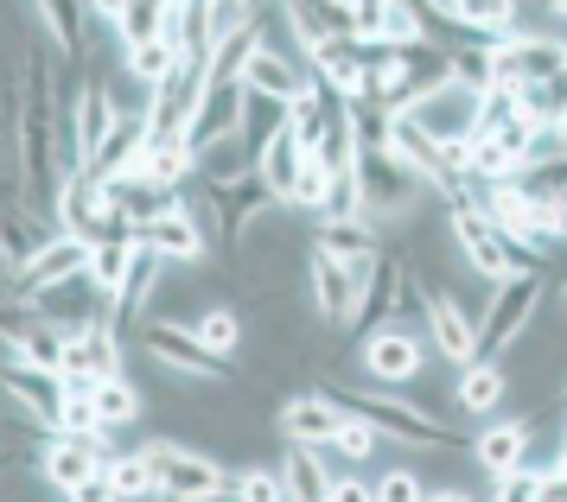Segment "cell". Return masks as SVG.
Segmentation results:
<instances>
[{"label":"cell","mask_w":567,"mask_h":502,"mask_svg":"<svg viewBox=\"0 0 567 502\" xmlns=\"http://www.w3.org/2000/svg\"><path fill=\"white\" fill-rule=\"evenodd\" d=\"M446 236H453V249H460V261L472 268L478 280H511V274H548V261L529 249H516L504 229L491 223L485 210H478V198H460L446 203Z\"/></svg>","instance_id":"obj_1"},{"label":"cell","mask_w":567,"mask_h":502,"mask_svg":"<svg viewBox=\"0 0 567 502\" xmlns=\"http://www.w3.org/2000/svg\"><path fill=\"white\" fill-rule=\"evenodd\" d=\"M542 305H548V274H511L485 293V318H478V363H504V356L536 331Z\"/></svg>","instance_id":"obj_2"},{"label":"cell","mask_w":567,"mask_h":502,"mask_svg":"<svg viewBox=\"0 0 567 502\" xmlns=\"http://www.w3.org/2000/svg\"><path fill=\"white\" fill-rule=\"evenodd\" d=\"M421 300H427V286H421V274H414V261L402 249H383L377 254V268H370V280H363V293H358L351 344H363V337H377V331L414 318Z\"/></svg>","instance_id":"obj_3"},{"label":"cell","mask_w":567,"mask_h":502,"mask_svg":"<svg viewBox=\"0 0 567 502\" xmlns=\"http://www.w3.org/2000/svg\"><path fill=\"white\" fill-rule=\"evenodd\" d=\"M141 452H147V464H154L159 502H224L230 496V483H236L230 464H217L210 452L185 446V439H159L154 432Z\"/></svg>","instance_id":"obj_4"},{"label":"cell","mask_w":567,"mask_h":502,"mask_svg":"<svg viewBox=\"0 0 567 502\" xmlns=\"http://www.w3.org/2000/svg\"><path fill=\"white\" fill-rule=\"evenodd\" d=\"M134 351L154 363L159 376H179V381H205V388H230L236 381V363H224V356H210L198 337L185 325H173V318H147V325L128 337Z\"/></svg>","instance_id":"obj_5"},{"label":"cell","mask_w":567,"mask_h":502,"mask_svg":"<svg viewBox=\"0 0 567 502\" xmlns=\"http://www.w3.org/2000/svg\"><path fill=\"white\" fill-rule=\"evenodd\" d=\"M427 363H434V344L414 337L409 325H389L358 344V376L377 381V388H409V381L427 376Z\"/></svg>","instance_id":"obj_6"},{"label":"cell","mask_w":567,"mask_h":502,"mask_svg":"<svg viewBox=\"0 0 567 502\" xmlns=\"http://www.w3.org/2000/svg\"><path fill=\"white\" fill-rule=\"evenodd\" d=\"M377 268V261H370ZM370 268H344V261H332V254L312 249L307 261V300H312V318L326 331H344L351 337V318H358V293L363 280H370Z\"/></svg>","instance_id":"obj_7"},{"label":"cell","mask_w":567,"mask_h":502,"mask_svg":"<svg viewBox=\"0 0 567 502\" xmlns=\"http://www.w3.org/2000/svg\"><path fill=\"white\" fill-rule=\"evenodd\" d=\"M122 452H109V432H90V439H71V432H52L45 446H39V483L52 490V496H71L83 478H96L109 471Z\"/></svg>","instance_id":"obj_8"},{"label":"cell","mask_w":567,"mask_h":502,"mask_svg":"<svg viewBox=\"0 0 567 502\" xmlns=\"http://www.w3.org/2000/svg\"><path fill=\"white\" fill-rule=\"evenodd\" d=\"M409 115L427 127V134H434L440 147L465 153L472 140H478V115H485V96H478V90H465V83H446V90H434L427 102H414Z\"/></svg>","instance_id":"obj_9"},{"label":"cell","mask_w":567,"mask_h":502,"mask_svg":"<svg viewBox=\"0 0 567 502\" xmlns=\"http://www.w3.org/2000/svg\"><path fill=\"white\" fill-rule=\"evenodd\" d=\"M64 388H103V381L128 376V344L115 337V325H96L83 337H64Z\"/></svg>","instance_id":"obj_10"},{"label":"cell","mask_w":567,"mask_h":502,"mask_svg":"<svg viewBox=\"0 0 567 502\" xmlns=\"http://www.w3.org/2000/svg\"><path fill=\"white\" fill-rule=\"evenodd\" d=\"M344 407L332 395H319V388H300V395H287L281 414H275V432H281L287 446H312V452H332V439L344 432Z\"/></svg>","instance_id":"obj_11"},{"label":"cell","mask_w":567,"mask_h":502,"mask_svg":"<svg viewBox=\"0 0 567 502\" xmlns=\"http://www.w3.org/2000/svg\"><path fill=\"white\" fill-rule=\"evenodd\" d=\"M421 286H427V280H421ZM421 318H427V344H434L440 363H453V369L478 363V318H472V312H465L453 293H434V286H427Z\"/></svg>","instance_id":"obj_12"},{"label":"cell","mask_w":567,"mask_h":502,"mask_svg":"<svg viewBox=\"0 0 567 502\" xmlns=\"http://www.w3.org/2000/svg\"><path fill=\"white\" fill-rule=\"evenodd\" d=\"M32 312H39V325H52L58 337H83V331L109 325V300L90 286V274L64 280V286H52V293H39V300H32Z\"/></svg>","instance_id":"obj_13"},{"label":"cell","mask_w":567,"mask_h":502,"mask_svg":"<svg viewBox=\"0 0 567 502\" xmlns=\"http://www.w3.org/2000/svg\"><path fill=\"white\" fill-rule=\"evenodd\" d=\"M243 102H249V90H243V83H205L198 115H192V127H185V147H192V159L243 134Z\"/></svg>","instance_id":"obj_14"},{"label":"cell","mask_w":567,"mask_h":502,"mask_svg":"<svg viewBox=\"0 0 567 502\" xmlns=\"http://www.w3.org/2000/svg\"><path fill=\"white\" fill-rule=\"evenodd\" d=\"M58 242V223L52 217H39L27 198H0V261L13 268V274H27L39 254Z\"/></svg>","instance_id":"obj_15"},{"label":"cell","mask_w":567,"mask_h":502,"mask_svg":"<svg viewBox=\"0 0 567 502\" xmlns=\"http://www.w3.org/2000/svg\"><path fill=\"white\" fill-rule=\"evenodd\" d=\"M472 458H478V471H485L491 483L497 478H511V471H523L529 458H536V427L529 420H491L478 439H472Z\"/></svg>","instance_id":"obj_16"},{"label":"cell","mask_w":567,"mask_h":502,"mask_svg":"<svg viewBox=\"0 0 567 502\" xmlns=\"http://www.w3.org/2000/svg\"><path fill=\"white\" fill-rule=\"evenodd\" d=\"M205 83H210L205 64H179V71H173V83H166V90H154V102H147V127H154V134H173V140H185V127H192V115H198Z\"/></svg>","instance_id":"obj_17"},{"label":"cell","mask_w":567,"mask_h":502,"mask_svg":"<svg viewBox=\"0 0 567 502\" xmlns=\"http://www.w3.org/2000/svg\"><path fill=\"white\" fill-rule=\"evenodd\" d=\"M511 395V376H504V363H465L453 388H446V407L460 414V420H491L497 407Z\"/></svg>","instance_id":"obj_18"},{"label":"cell","mask_w":567,"mask_h":502,"mask_svg":"<svg viewBox=\"0 0 567 502\" xmlns=\"http://www.w3.org/2000/svg\"><path fill=\"white\" fill-rule=\"evenodd\" d=\"M141 153H147V115H141V108H122L115 127H109V140L96 147V159H90V178H96V185H115V178H128L134 166H141Z\"/></svg>","instance_id":"obj_19"},{"label":"cell","mask_w":567,"mask_h":502,"mask_svg":"<svg viewBox=\"0 0 567 502\" xmlns=\"http://www.w3.org/2000/svg\"><path fill=\"white\" fill-rule=\"evenodd\" d=\"M383 242L389 236L377 223H363V217H332V223L312 229V249L332 254V261H344V268H370V261L383 254Z\"/></svg>","instance_id":"obj_20"},{"label":"cell","mask_w":567,"mask_h":502,"mask_svg":"<svg viewBox=\"0 0 567 502\" xmlns=\"http://www.w3.org/2000/svg\"><path fill=\"white\" fill-rule=\"evenodd\" d=\"M83 274H90V242H78V236H58L52 249L39 254L27 274H20V300H39V293H52V286L83 280Z\"/></svg>","instance_id":"obj_21"},{"label":"cell","mask_w":567,"mask_h":502,"mask_svg":"<svg viewBox=\"0 0 567 502\" xmlns=\"http://www.w3.org/2000/svg\"><path fill=\"white\" fill-rule=\"evenodd\" d=\"M134 254H141V242H134L128 223H115L103 242H90V286H96L103 300H115V293H122V280H128Z\"/></svg>","instance_id":"obj_22"},{"label":"cell","mask_w":567,"mask_h":502,"mask_svg":"<svg viewBox=\"0 0 567 502\" xmlns=\"http://www.w3.org/2000/svg\"><path fill=\"white\" fill-rule=\"evenodd\" d=\"M307 83L312 76L300 71L293 57H281V51H268V45H261L256 57H249V71H243V90H249V96H275V102H293Z\"/></svg>","instance_id":"obj_23"},{"label":"cell","mask_w":567,"mask_h":502,"mask_svg":"<svg viewBox=\"0 0 567 502\" xmlns=\"http://www.w3.org/2000/svg\"><path fill=\"white\" fill-rule=\"evenodd\" d=\"M281 490L287 502H332V471L312 446H287L281 452Z\"/></svg>","instance_id":"obj_24"},{"label":"cell","mask_w":567,"mask_h":502,"mask_svg":"<svg viewBox=\"0 0 567 502\" xmlns=\"http://www.w3.org/2000/svg\"><path fill=\"white\" fill-rule=\"evenodd\" d=\"M109 32H115V45L122 51H141V45H154V39L173 32V7H141V0L109 7Z\"/></svg>","instance_id":"obj_25"},{"label":"cell","mask_w":567,"mask_h":502,"mask_svg":"<svg viewBox=\"0 0 567 502\" xmlns=\"http://www.w3.org/2000/svg\"><path fill=\"white\" fill-rule=\"evenodd\" d=\"M185 331H192V337H198L210 356H224V363H236V356H243V337H249L236 305H205V312H198Z\"/></svg>","instance_id":"obj_26"},{"label":"cell","mask_w":567,"mask_h":502,"mask_svg":"<svg viewBox=\"0 0 567 502\" xmlns=\"http://www.w3.org/2000/svg\"><path fill=\"white\" fill-rule=\"evenodd\" d=\"M307 166H312V159H307V147H300L293 134H281L275 147L261 153V166H256V172H261V185H268V191H275V198L287 203V198H293V185L307 178Z\"/></svg>","instance_id":"obj_27"},{"label":"cell","mask_w":567,"mask_h":502,"mask_svg":"<svg viewBox=\"0 0 567 502\" xmlns=\"http://www.w3.org/2000/svg\"><path fill=\"white\" fill-rule=\"evenodd\" d=\"M287 108H293V102H275V96H249L243 102V147H256V159L287 134Z\"/></svg>","instance_id":"obj_28"},{"label":"cell","mask_w":567,"mask_h":502,"mask_svg":"<svg viewBox=\"0 0 567 502\" xmlns=\"http://www.w3.org/2000/svg\"><path fill=\"white\" fill-rule=\"evenodd\" d=\"M90 401H96V414H103V432H115V427H128V420H141L147 395H141L128 376H115V381H103V388H90Z\"/></svg>","instance_id":"obj_29"},{"label":"cell","mask_w":567,"mask_h":502,"mask_svg":"<svg viewBox=\"0 0 567 502\" xmlns=\"http://www.w3.org/2000/svg\"><path fill=\"white\" fill-rule=\"evenodd\" d=\"M109 483H115V496L122 502H154V464H147V452L134 446V452H122L115 464H109Z\"/></svg>","instance_id":"obj_30"},{"label":"cell","mask_w":567,"mask_h":502,"mask_svg":"<svg viewBox=\"0 0 567 502\" xmlns=\"http://www.w3.org/2000/svg\"><path fill=\"white\" fill-rule=\"evenodd\" d=\"M516 102H523V115L536 127H561L567 122V71H555L548 83H536V90H523Z\"/></svg>","instance_id":"obj_31"},{"label":"cell","mask_w":567,"mask_h":502,"mask_svg":"<svg viewBox=\"0 0 567 502\" xmlns=\"http://www.w3.org/2000/svg\"><path fill=\"white\" fill-rule=\"evenodd\" d=\"M389 127H395V115L377 108V102H358L351 108V140H358V153H389Z\"/></svg>","instance_id":"obj_32"},{"label":"cell","mask_w":567,"mask_h":502,"mask_svg":"<svg viewBox=\"0 0 567 502\" xmlns=\"http://www.w3.org/2000/svg\"><path fill=\"white\" fill-rule=\"evenodd\" d=\"M230 496L236 502H287L281 471H268V464H243V471H236V483H230Z\"/></svg>","instance_id":"obj_33"},{"label":"cell","mask_w":567,"mask_h":502,"mask_svg":"<svg viewBox=\"0 0 567 502\" xmlns=\"http://www.w3.org/2000/svg\"><path fill=\"white\" fill-rule=\"evenodd\" d=\"M58 432H71V439H90V432H103V414L90 401V388H64V414H58Z\"/></svg>","instance_id":"obj_34"},{"label":"cell","mask_w":567,"mask_h":502,"mask_svg":"<svg viewBox=\"0 0 567 502\" xmlns=\"http://www.w3.org/2000/svg\"><path fill=\"white\" fill-rule=\"evenodd\" d=\"M377 502H427V478H421V464H395V471L377 483Z\"/></svg>","instance_id":"obj_35"},{"label":"cell","mask_w":567,"mask_h":502,"mask_svg":"<svg viewBox=\"0 0 567 502\" xmlns=\"http://www.w3.org/2000/svg\"><path fill=\"white\" fill-rule=\"evenodd\" d=\"M332 452H338V458H351V464H370V458L383 452V439L363 427V420H344V432L332 439Z\"/></svg>","instance_id":"obj_36"},{"label":"cell","mask_w":567,"mask_h":502,"mask_svg":"<svg viewBox=\"0 0 567 502\" xmlns=\"http://www.w3.org/2000/svg\"><path fill=\"white\" fill-rule=\"evenodd\" d=\"M491 502H542V471H511V478H497L491 483Z\"/></svg>","instance_id":"obj_37"},{"label":"cell","mask_w":567,"mask_h":502,"mask_svg":"<svg viewBox=\"0 0 567 502\" xmlns=\"http://www.w3.org/2000/svg\"><path fill=\"white\" fill-rule=\"evenodd\" d=\"M64 502H122V496H115V483H109V471H96V478H83L78 490L64 496Z\"/></svg>","instance_id":"obj_38"},{"label":"cell","mask_w":567,"mask_h":502,"mask_svg":"<svg viewBox=\"0 0 567 502\" xmlns=\"http://www.w3.org/2000/svg\"><path fill=\"white\" fill-rule=\"evenodd\" d=\"M332 502H377V483H363V478H332Z\"/></svg>","instance_id":"obj_39"},{"label":"cell","mask_w":567,"mask_h":502,"mask_svg":"<svg viewBox=\"0 0 567 502\" xmlns=\"http://www.w3.org/2000/svg\"><path fill=\"white\" fill-rule=\"evenodd\" d=\"M427 502H478L465 483H427Z\"/></svg>","instance_id":"obj_40"},{"label":"cell","mask_w":567,"mask_h":502,"mask_svg":"<svg viewBox=\"0 0 567 502\" xmlns=\"http://www.w3.org/2000/svg\"><path fill=\"white\" fill-rule=\"evenodd\" d=\"M555 242H567V203H561V217H555Z\"/></svg>","instance_id":"obj_41"},{"label":"cell","mask_w":567,"mask_h":502,"mask_svg":"<svg viewBox=\"0 0 567 502\" xmlns=\"http://www.w3.org/2000/svg\"><path fill=\"white\" fill-rule=\"evenodd\" d=\"M154 502H159V496H154Z\"/></svg>","instance_id":"obj_42"}]
</instances>
